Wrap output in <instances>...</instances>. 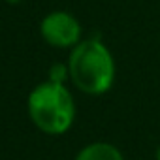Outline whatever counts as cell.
I'll return each instance as SVG.
<instances>
[{"mask_svg":"<svg viewBox=\"0 0 160 160\" xmlns=\"http://www.w3.org/2000/svg\"><path fill=\"white\" fill-rule=\"evenodd\" d=\"M27 108L32 124L47 136L68 132L75 119V102L72 92L66 85L53 83L49 79L38 83L30 91Z\"/></svg>","mask_w":160,"mask_h":160,"instance_id":"2","label":"cell"},{"mask_svg":"<svg viewBox=\"0 0 160 160\" xmlns=\"http://www.w3.org/2000/svg\"><path fill=\"white\" fill-rule=\"evenodd\" d=\"M156 160H160V145H158V149H156Z\"/></svg>","mask_w":160,"mask_h":160,"instance_id":"6","label":"cell"},{"mask_svg":"<svg viewBox=\"0 0 160 160\" xmlns=\"http://www.w3.org/2000/svg\"><path fill=\"white\" fill-rule=\"evenodd\" d=\"M73 160H124L119 147L108 141H92L75 154Z\"/></svg>","mask_w":160,"mask_h":160,"instance_id":"4","label":"cell"},{"mask_svg":"<svg viewBox=\"0 0 160 160\" xmlns=\"http://www.w3.org/2000/svg\"><path fill=\"white\" fill-rule=\"evenodd\" d=\"M47 79L53 83H60L66 85V81L70 79V70H68V62H55L49 72H47Z\"/></svg>","mask_w":160,"mask_h":160,"instance_id":"5","label":"cell"},{"mask_svg":"<svg viewBox=\"0 0 160 160\" xmlns=\"http://www.w3.org/2000/svg\"><path fill=\"white\" fill-rule=\"evenodd\" d=\"M68 70L73 87L89 96H102L115 83V60L100 36L85 38L70 49Z\"/></svg>","mask_w":160,"mask_h":160,"instance_id":"1","label":"cell"},{"mask_svg":"<svg viewBox=\"0 0 160 160\" xmlns=\"http://www.w3.org/2000/svg\"><path fill=\"white\" fill-rule=\"evenodd\" d=\"M40 34L43 42L57 49H72L83 40V28L77 17L70 12L57 10L43 15L40 23Z\"/></svg>","mask_w":160,"mask_h":160,"instance_id":"3","label":"cell"}]
</instances>
